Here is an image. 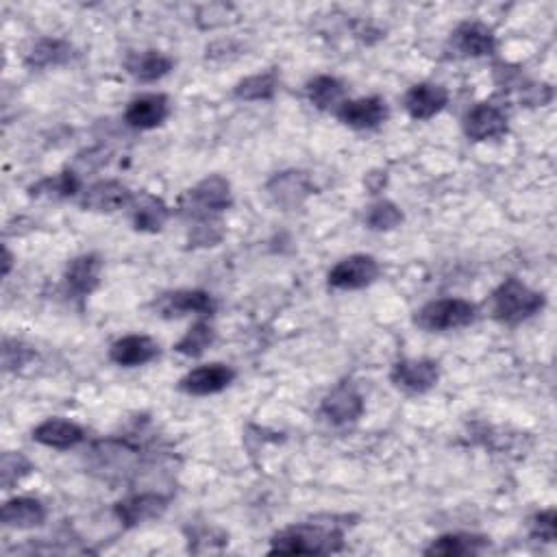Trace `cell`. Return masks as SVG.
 Returning <instances> with one entry per match:
<instances>
[{"label":"cell","instance_id":"obj_1","mask_svg":"<svg viewBox=\"0 0 557 557\" xmlns=\"http://www.w3.org/2000/svg\"><path fill=\"white\" fill-rule=\"evenodd\" d=\"M342 549V531L325 525H294L272 540V553L323 555Z\"/></svg>","mask_w":557,"mask_h":557},{"label":"cell","instance_id":"obj_2","mask_svg":"<svg viewBox=\"0 0 557 557\" xmlns=\"http://www.w3.org/2000/svg\"><path fill=\"white\" fill-rule=\"evenodd\" d=\"M544 307V296L527 288L518 279H505L497 292L492 294L494 318L507 325H518L538 314Z\"/></svg>","mask_w":557,"mask_h":557},{"label":"cell","instance_id":"obj_3","mask_svg":"<svg viewBox=\"0 0 557 557\" xmlns=\"http://www.w3.org/2000/svg\"><path fill=\"white\" fill-rule=\"evenodd\" d=\"M231 205V185L225 177H207L181 198L183 214L209 220Z\"/></svg>","mask_w":557,"mask_h":557},{"label":"cell","instance_id":"obj_4","mask_svg":"<svg viewBox=\"0 0 557 557\" xmlns=\"http://www.w3.org/2000/svg\"><path fill=\"white\" fill-rule=\"evenodd\" d=\"M477 307L464 299L431 301L416 316V325L425 331H451L475 323Z\"/></svg>","mask_w":557,"mask_h":557},{"label":"cell","instance_id":"obj_5","mask_svg":"<svg viewBox=\"0 0 557 557\" xmlns=\"http://www.w3.org/2000/svg\"><path fill=\"white\" fill-rule=\"evenodd\" d=\"M379 277V264L370 255H351L329 272V286L336 290H360Z\"/></svg>","mask_w":557,"mask_h":557},{"label":"cell","instance_id":"obj_6","mask_svg":"<svg viewBox=\"0 0 557 557\" xmlns=\"http://www.w3.org/2000/svg\"><path fill=\"white\" fill-rule=\"evenodd\" d=\"M155 309L159 316L164 318H181L188 314L212 316L216 309V301L212 299V294L203 290H179L164 294L162 299L155 303Z\"/></svg>","mask_w":557,"mask_h":557},{"label":"cell","instance_id":"obj_7","mask_svg":"<svg viewBox=\"0 0 557 557\" xmlns=\"http://www.w3.org/2000/svg\"><path fill=\"white\" fill-rule=\"evenodd\" d=\"M390 379L396 388L412 394L429 392L440 379L438 364L431 360H401L396 362Z\"/></svg>","mask_w":557,"mask_h":557},{"label":"cell","instance_id":"obj_8","mask_svg":"<svg viewBox=\"0 0 557 557\" xmlns=\"http://www.w3.org/2000/svg\"><path fill=\"white\" fill-rule=\"evenodd\" d=\"M166 510H168V499L155 492L133 494V497L122 499L114 507L118 521L125 527H135L146 521H153V518H159Z\"/></svg>","mask_w":557,"mask_h":557},{"label":"cell","instance_id":"obj_9","mask_svg":"<svg viewBox=\"0 0 557 557\" xmlns=\"http://www.w3.org/2000/svg\"><path fill=\"white\" fill-rule=\"evenodd\" d=\"M464 131L470 140H497L507 133V116L497 105L479 103L464 118Z\"/></svg>","mask_w":557,"mask_h":557},{"label":"cell","instance_id":"obj_10","mask_svg":"<svg viewBox=\"0 0 557 557\" xmlns=\"http://www.w3.org/2000/svg\"><path fill=\"white\" fill-rule=\"evenodd\" d=\"M338 118L351 129H375L388 118V107L379 96L357 98V101H344L338 109Z\"/></svg>","mask_w":557,"mask_h":557},{"label":"cell","instance_id":"obj_11","mask_svg":"<svg viewBox=\"0 0 557 557\" xmlns=\"http://www.w3.org/2000/svg\"><path fill=\"white\" fill-rule=\"evenodd\" d=\"M233 379H235V370L231 366L207 364L190 370V373L181 379V390L194 396H207L229 388Z\"/></svg>","mask_w":557,"mask_h":557},{"label":"cell","instance_id":"obj_12","mask_svg":"<svg viewBox=\"0 0 557 557\" xmlns=\"http://www.w3.org/2000/svg\"><path fill=\"white\" fill-rule=\"evenodd\" d=\"M133 194L125 183L120 181H98L92 188H88L81 196V207L90 212H118L131 205Z\"/></svg>","mask_w":557,"mask_h":557},{"label":"cell","instance_id":"obj_13","mask_svg":"<svg viewBox=\"0 0 557 557\" xmlns=\"http://www.w3.org/2000/svg\"><path fill=\"white\" fill-rule=\"evenodd\" d=\"M320 412L333 425H346L353 423L364 412V401L360 392H357L349 383H342L331 394L325 396Z\"/></svg>","mask_w":557,"mask_h":557},{"label":"cell","instance_id":"obj_14","mask_svg":"<svg viewBox=\"0 0 557 557\" xmlns=\"http://www.w3.org/2000/svg\"><path fill=\"white\" fill-rule=\"evenodd\" d=\"M451 44L462 57H486L497 48V37L481 22H464L451 37Z\"/></svg>","mask_w":557,"mask_h":557},{"label":"cell","instance_id":"obj_15","mask_svg":"<svg viewBox=\"0 0 557 557\" xmlns=\"http://www.w3.org/2000/svg\"><path fill=\"white\" fill-rule=\"evenodd\" d=\"M170 114V103L168 96L164 94H144L133 98L127 107L125 120L127 125L133 129H155L162 125V122L168 118Z\"/></svg>","mask_w":557,"mask_h":557},{"label":"cell","instance_id":"obj_16","mask_svg":"<svg viewBox=\"0 0 557 557\" xmlns=\"http://www.w3.org/2000/svg\"><path fill=\"white\" fill-rule=\"evenodd\" d=\"M449 92L436 83H420L405 94V109L414 120H429L447 107Z\"/></svg>","mask_w":557,"mask_h":557},{"label":"cell","instance_id":"obj_17","mask_svg":"<svg viewBox=\"0 0 557 557\" xmlns=\"http://www.w3.org/2000/svg\"><path fill=\"white\" fill-rule=\"evenodd\" d=\"M159 355V344L148 336H127L118 342H114L109 351L111 362L125 368L144 366L153 362Z\"/></svg>","mask_w":557,"mask_h":557},{"label":"cell","instance_id":"obj_18","mask_svg":"<svg viewBox=\"0 0 557 557\" xmlns=\"http://www.w3.org/2000/svg\"><path fill=\"white\" fill-rule=\"evenodd\" d=\"M83 438L85 431L77 423L64 418H48L40 427L33 429V440L51 449H72L83 442Z\"/></svg>","mask_w":557,"mask_h":557},{"label":"cell","instance_id":"obj_19","mask_svg":"<svg viewBox=\"0 0 557 557\" xmlns=\"http://www.w3.org/2000/svg\"><path fill=\"white\" fill-rule=\"evenodd\" d=\"M103 262L98 255H81L72 259L66 268V283L77 296L92 294L101 283Z\"/></svg>","mask_w":557,"mask_h":557},{"label":"cell","instance_id":"obj_20","mask_svg":"<svg viewBox=\"0 0 557 557\" xmlns=\"http://www.w3.org/2000/svg\"><path fill=\"white\" fill-rule=\"evenodd\" d=\"M46 518V507L42 501L31 497H18L11 499L0 510V523L9 529H31L42 525Z\"/></svg>","mask_w":557,"mask_h":557},{"label":"cell","instance_id":"obj_21","mask_svg":"<svg viewBox=\"0 0 557 557\" xmlns=\"http://www.w3.org/2000/svg\"><path fill=\"white\" fill-rule=\"evenodd\" d=\"M270 194L275 196V201L286 205V207H294L299 205L305 196L312 194V183H309L305 172H283V175H277L275 179L270 181L268 185Z\"/></svg>","mask_w":557,"mask_h":557},{"label":"cell","instance_id":"obj_22","mask_svg":"<svg viewBox=\"0 0 557 557\" xmlns=\"http://www.w3.org/2000/svg\"><path fill=\"white\" fill-rule=\"evenodd\" d=\"M175 66L168 55L159 51H144V53H133L127 59V70L133 74L135 79H140L144 83H151L166 77V74Z\"/></svg>","mask_w":557,"mask_h":557},{"label":"cell","instance_id":"obj_23","mask_svg":"<svg viewBox=\"0 0 557 557\" xmlns=\"http://www.w3.org/2000/svg\"><path fill=\"white\" fill-rule=\"evenodd\" d=\"M486 538L470 536V534H447L433 540L427 549V555H444V557H462V555H475L486 549Z\"/></svg>","mask_w":557,"mask_h":557},{"label":"cell","instance_id":"obj_24","mask_svg":"<svg viewBox=\"0 0 557 557\" xmlns=\"http://www.w3.org/2000/svg\"><path fill=\"white\" fill-rule=\"evenodd\" d=\"M307 96L318 109H340L344 105V85L336 77H316L307 83Z\"/></svg>","mask_w":557,"mask_h":557},{"label":"cell","instance_id":"obj_25","mask_svg":"<svg viewBox=\"0 0 557 557\" xmlns=\"http://www.w3.org/2000/svg\"><path fill=\"white\" fill-rule=\"evenodd\" d=\"M168 220V207L155 196H144L133 212V225L138 231H159Z\"/></svg>","mask_w":557,"mask_h":557},{"label":"cell","instance_id":"obj_26","mask_svg":"<svg viewBox=\"0 0 557 557\" xmlns=\"http://www.w3.org/2000/svg\"><path fill=\"white\" fill-rule=\"evenodd\" d=\"M72 57V46L61 40H42L33 46V51L27 57V64L31 68H48L59 66Z\"/></svg>","mask_w":557,"mask_h":557},{"label":"cell","instance_id":"obj_27","mask_svg":"<svg viewBox=\"0 0 557 557\" xmlns=\"http://www.w3.org/2000/svg\"><path fill=\"white\" fill-rule=\"evenodd\" d=\"M277 74L275 72H264L255 74L235 85V96L242 98V101H268V98L275 96L277 92Z\"/></svg>","mask_w":557,"mask_h":557},{"label":"cell","instance_id":"obj_28","mask_svg":"<svg viewBox=\"0 0 557 557\" xmlns=\"http://www.w3.org/2000/svg\"><path fill=\"white\" fill-rule=\"evenodd\" d=\"M403 222L401 209L390 201H381L368 209L366 214V225L373 231H390L396 229Z\"/></svg>","mask_w":557,"mask_h":557},{"label":"cell","instance_id":"obj_29","mask_svg":"<svg viewBox=\"0 0 557 557\" xmlns=\"http://www.w3.org/2000/svg\"><path fill=\"white\" fill-rule=\"evenodd\" d=\"M31 468V462L22 453L7 451L3 460H0V484H3L5 490H9L11 486H16L20 479L27 477Z\"/></svg>","mask_w":557,"mask_h":557},{"label":"cell","instance_id":"obj_30","mask_svg":"<svg viewBox=\"0 0 557 557\" xmlns=\"http://www.w3.org/2000/svg\"><path fill=\"white\" fill-rule=\"evenodd\" d=\"M214 340V331L207 323H196L185 336L177 342L175 349L183 355L198 357Z\"/></svg>","mask_w":557,"mask_h":557},{"label":"cell","instance_id":"obj_31","mask_svg":"<svg viewBox=\"0 0 557 557\" xmlns=\"http://www.w3.org/2000/svg\"><path fill=\"white\" fill-rule=\"evenodd\" d=\"M81 188L79 175H74L72 170H66L64 175H59L55 179H46L42 183H37L33 188V194H51V196H74Z\"/></svg>","mask_w":557,"mask_h":557},{"label":"cell","instance_id":"obj_32","mask_svg":"<svg viewBox=\"0 0 557 557\" xmlns=\"http://www.w3.org/2000/svg\"><path fill=\"white\" fill-rule=\"evenodd\" d=\"M557 534V525H555V510H547L540 512L534 523H531V536L544 540V542H553Z\"/></svg>","mask_w":557,"mask_h":557},{"label":"cell","instance_id":"obj_33","mask_svg":"<svg viewBox=\"0 0 557 557\" xmlns=\"http://www.w3.org/2000/svg\"><path fill=\"white\" fill-rule=\"evenodd\" d=\"M9 268H11V255H9V251L5 249V275L9 272Z\"/></svg>","mask_w":557,"mask_h":557}]
</instances>
